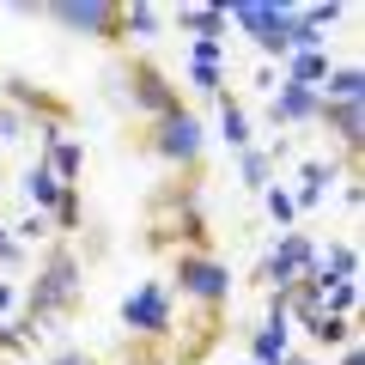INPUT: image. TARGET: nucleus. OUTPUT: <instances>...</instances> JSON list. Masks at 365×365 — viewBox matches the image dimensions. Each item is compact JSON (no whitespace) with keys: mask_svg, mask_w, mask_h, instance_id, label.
<instances>
[{"mask_svg":"<svg viewBox=\"0 0 365 365\" xmlns=\"http://www.w3.org/2000/svg\"><path fill=\"white\" fill-rule=\"evenodd\" d=\"M79 311H86V262H79L73 237H49L37 256V274L19 292V317L49 329V323H79Z\"/></svg>","mask_w":365,"mask_h":365,"instance_id":"obj_1","label":"nucleus"},{"mask_svg":"<svg viewBox=\"0 0 365 365\" xmlns=\"http://www.w3.org/2000/svg\"><path fill=\"white\" fill-rule=\"evenodd\" d=\"M146 250H213V232L201 220V177H165L146 201Z\"/></svg>","mask_w":365,"mask_h":365,"instance_id":"obj_2","label":"nucleus"},{"mask_svg":"<svg viewBox=\"0 0 365 365\" xmlns=\"http://www.w3.org/2000/svg\"><path fill=\"white\" fill-rule=\"evenodd\" d=\"M128 153L158 158L170 177H207V128H201L195 110H170L158 122L128 128Z\"/></svg>","mask_w":365,"mask_h":365,"instance_id":"obj_3","label":"nucleus"},{"mask_svg":"<svg viewBox=\"0 0 365 365\" xmlns=\"http://www.w3.org/2000/svg\"><path fill=\"white\" fill-rule=\"evenodd\" d=\"M110 98L128 104L140 122H158V116H170V110H189L182 104V86L153 61V55H116V67H110Z\"/></svg>","mask_w":365,"mask_h":365,"instance_id":"obj_4","label":"nucleus"},{"mask_svg":"<svg viewBox=\"0 0 365 365\" xmlns=\"http://www.w3.org/2000/svg\"><path fill=\"white\" fill-rule=\"evenodd\" d=\"M19 13H37L79 43H104V49L128 55V6L122 0H49V6H19Z\"/></svg>","mask_w":365,"mask_h":365,"instance_id":"obj_5","label":"nucleus"},{"mask_svg":"<svg viewBox=\"0 0 365 365\" xmlns=\"http://www.w3.org/2000/svg\"><path fill=\"white\" fill-rule=\"evenodd\" d=\"M165 287L189 311H232V268H225L220 250H177Z\"/></svg>","mask_w":365,"mask_h":365,"instance_id":"obj_6","label":"nucleus"},{"mask_svg":"<svg viewBox=\"0 0 365 365\" xmlns=\"http://www.w3.org/2000/svg\"><path fill=\"white\" fill-rule=\"evenodd\" d=\"M225 25H237L268 61H287L292 43H299V6H262V0H244V6H225Z\"/></svg>","mask_w":365,"mask_h":365,"instance_id":"obj_7","label":"nucleus"},{"mask_svg":"<svg viewBox=\"0 0 365 365\" xmlns=\"http://www.w3.org/2000/svg\"><path fill=\"white\" fill-rule=\"evenodd\" d=\"M122 329L140 341H170V329H177V299H170L165 280H140V287L122 299Z\"/></svg>","mask_w":365,"mask_h":365,"instance_id":"obj_8","label":"nucleus"},{"mask_svg":"<svg viewBox=\"0 0 365 365\" xmlns=\"http://www.w3.org/2000/svg\"><path fill=\"white\" fill-rule=\"evenodd\" d=\"M317 128L329 134V140L341 146V170H347V182H359V140H365V98H353V104H329L317 110Z\"/></svg>","mask_w":365,"mask_h":365,"instance_id":"obj_9","label":"nucleus"},{"mask_svg":"<svg viewBox=\"0 0 365 365\" xmlns=\"http://www.w3.org/2000/svg\"><path fill=\"white\" fill-rule=\"evenodd\" d=\"M317 244H311V232H280V244H274V256L262 262V274L256 280H268V287H292V280H304V274H317Z\"/></svg>","mask_w":365,"mask_h":365,"instance_id":"obj_10","label":"nucleus"},{"mask_svg":"<svg viewBox=\"0 0 365 365\" xmlns=\"http://www.w3.org/2000/svg\"><path fill=\"white\" fill-rule=\"evenodd\" d=\"M225 323H232V311H189V335L170 341V365H201L225 341Z\"/></svg>","mask_w":365,"mask_h":365,"instance_id":"obj_11","label":"nucleus"},{"mask_svg":"<svg viewBox=\"0 0 365 365\" xmlns=\"http://www.w3.org/2000/svg\"><path fill=\"white\" fill-rule=\"evenodd\" d=\"M317 110H323V98H317L311 86H274V98H268V122L274 128H317Z\"/></svg>","mask_w":365,"mask_h":365,"instance_id":"obj_12","label":"nucleus"},{"mask_svg":"<svg viewBox=\"0 0 365 365\" xmlns=\"http://www.w3.org/2000/svg\"><path fill=\"white\" fill-rule=\"evenodd\" d=\"M37 146H43V165L55 170V177L67 182V189H79V170H86V146L73 140V134H37Z\"/></svg>","mask_w":365,"mask_h":365,"instance_id":"obj_13","label":"nucleus"},{"mask_svg":"<svg viewBox=\"0 0 365 365\" xmlns=\"http://www.w3.org/2000/svg\"><path fill=\"white\" fill-rule=\"evenodd\" d=\"M165 25H177L182 37H195V43H220L225 31V6H177V13H165Z\"/></svg>","mask_w":365,"mask_h":365,"instance_id":"obj_14","label":"nucleus"},{"mask_svg":"<svg viewBox=\"0 0 365 365\" xmlns=\"http://www.w3.org/2000/svg\"><path fill=\"white\" fill-rule=\"evenodd\" d=\"M317 98H329V104H353V98H365V67L359 61L329 67V79L317 86Z\"/></svg>","mask_w":365,"mask_h":365,"instance_id":"obj_15","label":"nucleus"},{"mask_svg":"<svg viewBox=\"0 0 365 365\" xmlns=\"http://www.w3.org/2000/svg\"><path fill=\"white\" fill-rule=\"evenodd\" d=\"M335 182V165H323V158H304L299 165V195H292V207H304V213H317L323 207V189Z\"/></svg>","mask_w":365,"mask_h":365,"instance_id":"obj_16","label":"nucleus"},{"mask_svg":"<svg viewBox=\"0 0 365 365\" xmlns=\"http://www.w3.org/2000/svg\"><path fill=\"white\" fill-rule=\"evenodd\" d=\"M280 67H287V86H311L317 91L329 79V49H292Z\"/></svg>","mask_w":365,"mask_h":365,"instance_id":"obj_17","label":"nucleus"},{"mask_svg":"<svg viewBox=\"0 0 365 365\" xmlns=\"http://www.w3.org/2000/svg\"><path fill=\"white\" fill-rule=\"evenodd\" d=\"M61 189H67V182L55 177V170L43 165V158H37V165L25 170V195H31V207H37L43 220H49V207H55V201H61Z\"/></svg>","mask_w":365,"mask_h":365,"instance_id":"obj_18","label":"nucleus"},{"mask_svg":"<svg viewBox=\"0 0 365 365\" xmlns=\"http://www.w3.org/2000/svg\"><path fill=\"white\" fill-rule=\"evenodd\" d=\"M86 225V189H61V201L49 207V232L55 237H73Z\"/></svg>","mask_w":365,"mask_h":365,"instance_id":"obj_19","label":"nucleus"},{"mask_svg":"<svg viewBox=\"0 0 365 365\" xmlns=\"http://www.w3.org/2000/svg\"><path fill=\"white\" fill-rule=\"evenodd\" d=\"M250 353H256V365H280L287 359V323L268 317V323L256 329V341H250Z\"/></svg>","mask_w":365,"mask_h":365,"instance_id":"obj_20","label":"nucleus"},{"mask_svg":"<svg viewBox=\"0 0 365 365\" xmlns=\"http://www.w3.org/2000/svg\"><path fill=\"white\" fill-rule=\"evenodd\" d=\"M317 274L323 280H353L359 274V244L353 237H335V250H329V262H317Z\"/></svg>","mask_w":365,"mask_h":365,"instance_id":"obj_21","label":"nucleus"},{"mask_svg":"<svg viewBox=\"0 0 365 365\" xmlns=\"http://www.w3.org/2000/svg\"><path fill=\"white\" fill-rule=\"evenodd\" d=\"M37 341H43V329L25 323V317H13V323L0 329V359H19V353H31Z\"/></svg>","mask_w":365,"mask_h":365,"instance_id":"obj_22","label":"nucleus"},{"mask_svg":"<svg viewBox=\"0 0 365 365\" xmlns=\"http://www.w3.org/2000/svg\"><path fill=\"white\" fill-rule=\"evenodd\" d=\"M220 116H225V140L244 153L250 146V116H244V98H237V91H220Z\"/></svg>","mask_w":365,"mask_h":365,"instance_id":"obj_23","label":"nucleus"},{"mask_svg":"<svg viewBox=\"0 0 365 365\" xmlns=\"http://www.w3.org/2000/svg\"><path fill=\"white\" fill-rule=\"evenodd\" d=\"M353 329H359L353 317H329V311H323V317L311 323V341H317V347H347V341H359Z\"/></svg>","mask_w":365,"mask_h":365,"instance_id":"obj_24","label":"nucleus"},{"mask_svg":"<svg viewBox=\"0 0 365 365\" xmlns=\"http://www.w3.org/2000/svg\"><path fill=\"white\" fill-rule=\"evenodd\" d=\"M122 365H170V341H140V335H122Z\"/></svg>","mask_w":365,"mask_h":365,"instance_id":"obj_25","label":"nucleus"},{"mask_svg":"<svg viewBox=\"0 0 365 365\" xmlns=\"http://www.w3.org/2000/svg\"><path fill=\"white\" fill-rule=\"evenodd\" d=\"M158 25H165V6H128V43L134 37H158Z\"/></svg>","mask_w":365,"mask_h":365,"instance_id":"obj_26","label":"nucleus"},{"mask_svg":"<svg viewBox=\"0 0 365 365\" xmlns=\"http://www.w3.org/2000/svg\"><path fill=\"white\" fill-rule=\"evenodd\" d=\"M262 201H268L274 225H280V232H292V220H299V207H292V195H287V189H280V182H268V189H262Z\"/></svg>","mask_w":365,"mask_h":365,"instance_id":"obj_27","label":"nucleus"},{"mask_svg":"<svg viewBox=\"0 0 365 365\" xmlns=\"http://www.w3.org/2000/svg\"><path fill=\"white\" fill-rule=\"evenodd\" d=\"M268 170H274V153L244 146V182H250V189H268Z\"/></svg>","mask_w":365,"mask_h":365,"instance_id":"obj_28","label":"nucleus"},{"mask_svg":"<svg viewBox=\"0 0 365 365\" xmlns=\"http://www.w3.org/2000/svg\"><path fill=\"white\" fill-rule=\"evenodd\" d=\"M43 365H104V359H98L91 347H55V353H49Z\"/></svg>","mask_w":365,"mask_h":365,"instance_id":"obj_29","label":"nucleus"},{"mask_svg":"<svg viewBox=\"0 0 365 365\" xmlns=\"http://www.w3.org/2000/svg\"><path fill=\"white\" fill-rule=\"evenodd\" d=\"M25 134H31V122L19 116L13 104H0V140H25Z\"/></svg>","mask_w":365,"mask_h":365,"instance_id":"obj_30","label":"nucleus"},{"mask_svg":"<svg viewBox=\"0 0 365 365\" xmlns=\"http://www.w3.org/2000/svg\"><path fill=\"white\" fill-rule=\"evenodd\" d=\"M19 237H25V244H37V237H55V232H49V220H43V213H31V220L19 225Z\"/></svg>","mask_w":365,"mask_h":365,"instance_id":"obj_31","label":"nucleus"},{"mask_svg":"<svg viewBox=\"0 0 365 365\" xmlns=\"http://www.w3.org/2000/svg\"><path fill=\"white\" fill-rule=\"evenodd\" d=\"M0 262H19V237H6V225H0Z\"/></svg>","mask_w":365,"mask_h":365,"instance_id":"obj_32","label":"nucleus"},{"mask_svg":"<svg viewBox=\"0 0 365 365\" xmlns=\"http://www.w3.org/2000/svg\"><path fill=\"white\" fill-rule=\"evenodd\" d=\"M335 365H365V353H359V341H347V347H341V359Z\"/></svg>","mask_w":365,"mask_h":365,"instance_id":"obj_33","label":"nucleus"},{"mask_svg":"<svg viewBox=\"0 0 365 365\" xmlns=\"http://www.w3.org/2000/svg\"><path fill=\"white\" fill-rule=\"evenodd\" d=\"M19 304V287H0V311H13Z\"/></svg>","mask_w":365,"mask_h":365,"instance_id":"obj_34","label":"nucleus"},{"mask_svg":"<svg viewBox=\"0 0 365 365\" xmlns=\"http://www.w3.org/2000/svg\"><path fill=\"white\" fill-rule=\"evenodd\" d=\"M280 365H317V359H304V353H287V359H280Z\"/></svg>","mask_w":365,"mask_h":365,"instance_id":"obj_35","label":"nucleus"},{"mask_svg":"<svg viewBox=\"0 0 365 365\" xmlns=\"http://www.w3.org/2000/svg\"><path fill=\"white\" fill-rule=\"evenodd\" d=\"M0 86H6V73H0Z\"/></svg>","mask_w":365,"mask_h":365,"instance_id":"obj_36","label":"nucleus"}]
</instances>
